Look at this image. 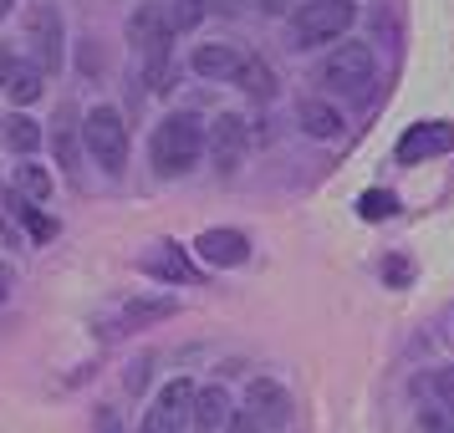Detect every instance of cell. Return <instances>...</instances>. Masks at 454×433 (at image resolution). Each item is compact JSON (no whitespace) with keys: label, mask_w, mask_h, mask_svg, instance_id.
Wrapping results in <instances>:
<instances>
[{"label":"cell","mask_w":454,"mask_h":433,"mask_svg":"<svg viewBox=\"0 0 454 433\" xmlns=\"http://www.w3.org/2000/svg\"><path fill=\"white\" fill-rule=\"evenodd\" d=\"M200 153H205V128H200V118H189V112L164 118V123L153 128V138H148V159H153V168L164 179L189 174V168L200 164Z\"/></svg>","instance_id":"cell-1"},{"label":"cell","mask_w":454,"mask_h":433,"mask_svg":"<svg viewBox=\"0 0 454 433\" xmlns=\"http://www.w3.org/2000/svg\"><path fill=\"white\" fill-rule=\"evenodd\" d=\"M82 143H87V153H92V164L118 179L123 164H128V123H123V112H118V107H92V112L82 118Z\"/></svg>","instance_id":"cell-2"},{"label":"cell","mask_w":454,"mask_h":433,"mask_svg":"<svg viewBox=\"0 0 454 433\" xmlns=\"http://www.w3.org/2000/svg\"><path fill=\"white\" fill-rule=\"evenodd\" d=\"M352 21H357V5H352V0H307V5H296V16H291V46L337 42Z\"/></svg>","instance_id":"cell-3"},{"label":"cell","mask_w":454,"mask_h":433,"mask_svg":"<svg viewBox=\"0 0 454 433\" xmlns=\"http://www.w3.org/2000/svg\"><path fill=\"white\" fill-rule=\"evenodd\" d=\"M372 46L363 42H342L337 51H332L327 62H322V82L337 87V92H348V97H363L372 82Z\"/></svg>","instance_id":"cell-4"},{"label":"cell","mask_w":454,"mask_h":433,"mask_svg":"<svg viewBox=\"0 0 454 433\" xmlns=\"http://www.w3.org/2000/svg\"><path fill=\"white\" fill-rule=\"evenodd\" d=\"M194 398L200 392L189 388L184 377H174V383H164V392H159V403L148 408V433H179L184 423H194Z\"/></svg>","instance_id":"cell-5"},{"label":"cell","mask_w":454,"mask_h":433,"mask_svg":"<svg viewBox=\"0 0 454 433\" xmlns=\"http://www.w3.org/2000/svg\"><path fill=\"white\" fill-rule=\"evenodd\" d=\"M454 148V123H413L403 138H398V148H393V159L398 164H429V159H439V153H450Z\"/></svg>","instance_id":"cell-6"},{"label":"cell","mask_w":454,"mask_h":433,"mask_svg":"<svg viewBox=\"0 0 454 433\" xmlns=\"http://www.w3.org/2000/svg\"><path fill=\"white\" fill-rule=\"evenodd\" d=\"M128 42L138 46L144 57H164V51H174V26H168V11L159 5V0H148V5L133 11V21H128Z\"/></svg>","instance_id":"cell-7"},{"label":"cell","mask_w":454,"mask_h":433,"mask_svg":"<svg viewBox=\"0 0 454 433\" xmlns=\"http://www.w3.org/2000/svg\"><path fill=\"white\" fill-rule=\"evenodd\" d=\"M246 413L261 423V429H286L291 423V392L270 377H255L246 388Z\"/></svg>","instance_id":"cell-8"},{"label":"cell","mask_w":454,"mask_h":433,"mask_svg":"<svg viewBox=\"0 0 454 433\" xmlns=\"http://www.w3.org/2000/svg\"><path fill=\"white\" fill-rule=\"evenodd\" d=\"M26 31H31V46H36V66L57 72L62 66V11L57 5H36Z\"/></svg>","instance_id":"cell-9"},{"label":"cell","mask_w":454,"mask_h":433,"mask_svg":"<svg viewBox=\"0 0 454 433\" xmlns=\"http://www.w3.org/2000/svg\"><path fill=\"white\" fill-rule=\"evenodd\" d=\"M194 250H200V260L215 270H235L250 260V240L240 235V229H205L200 240H194Z\"/></svg>","instance_id":"cell-10"},{"label":"cell","mask_w":454,"mask_h":433,"mask_svg":"<svg viewBox=\"0 0 454 433\" xmlns=\"http://www.w3.org/2000/svg\"><path fill=\"white\" fill-rule=\"evenodd\" d=\"M189 66H194V77H205V82H240L246 57H240L235 46H225V42H205L194 57H189Z\"/></svg>","instance_id":"cell-11"},{"label":"cell","mask_w":454,"mask_h":433,"mask_svg":"<svg viewBox=\"0 0 454 433\" xmlns=\"http://www.w3.org/2000/svg\"><path fill=\"white\" fill-rule=\"evenodd\" d=\"M77 133H82V123H77V107L62 103V107H57V118H51V153H57V164H62L67 179H77V168H82Z\"/></svg>","instance_id":"cell-12"},{"label":"cell","mask_w":454,"mask_h":433,"mask_svg":"<svg viewBox=\"0 0 454 433\" xmlns=\"http://www.w3.org/2000/svg\"><path fill=\"white\" fill-rule=\"evenodd\" d=\"M246 123L235 118V112H220L215 118V133H209V148H215V164H220V174H235L240 168V153H246Z\"/></svg>","instance_id":"cell-13"},{"label":"cell","mask_w":454,"mask_h":433,"mask_svg":"<svg viewBox=\"0 0 454 433\" xmlns=\"http://www.w3.org/2000/svg\"><path fill=\"white\" fill-rule=\"evenodd\" d=\"M144 270L148 275H159V281H179V286H189L194 281V266H189V255L179 245H159L144 255Z\"/></svg>","instance_id":"cell-14"},{"label":"cell","mask_w":454,"mask_h":433,"mask_svg":"<svg viewBox=\"0 0 454 433\" xmlns=\"http://www.w3.org/2000/svg\"><path fill=\"white\" fill-rule=\"evenodd\" d=\"M230 418H235V408H230L225 388H205L200 398H194V423H200V433L230 429Z\"/></svg>","instance_id":"cell-15"},{"label":"cell","mask_w":454,"mask_h":433,"mask_svg":"<svg viewBox=\"0 0 454 433\" xmlns=\"http://www.w3.org/2000/svg\"><path fill=\"white\" fill-rule=\"evenodd\" d=\"M296 118H301V128H307L311 138H337V128H342V118H337L332 103H301Z\"/></svg>","instance_id":"cell-16"},{"label":"cell","mask_w":454,"mask_h":433,"mask_svg":"<svg viewBox=\"0 0 454 433\" xmlns=\"http://www.w3.org/2000/svg\"><path fill=\"white\" fill-rule=\"evenodd\" d=\"M42 123H36V118H26V112H16V118H5V143L16 148V153H36V148H42Z\"/></svg>","instance_id":"cell-17"},{"label":"cell","mask_w":454,"mask_h":433,"mask_svg":"<svg viewBox=\"0 0 454 433\" xmlns=\"http://www.w3.org/2000/svg\"><path fill=\"white\" fill-rule=\"evenodd\" d=\"M174 316V301L168 296H138L123 306V321L128 327H148V321H168Z\"/></svg>","instance_id":"cell-18"},{"label":"cell","mask_w":454,"mask_h":433,"mask_svg":"<svg viewBox=\"0 0 454 433\" xmlns=\"http://www.w3.org/2000/svg\"><path fill=\"white\" fill-rule=\"evenodd\" d=\"M16 189L26 194V205H46L51 199V174L42 164H21L16 168Z\"/></svg>","instance_id":"cell-19"},{"label":"cell","mask_w":454,"mask_h":433,"mask_svg":"<svg viewBox=\"0 0 454 433\" xmlns=\"http://www.w3.org/2000/svg\"><path fill=\"white\" fill-rule=\"evenodd\" d=\"M240 87H246L250 97H261V103H270V97H276V77H270V66L261 62V57H246V72H240Z\"/></svg>","instance_id":"cell-20"},{"label":"cell","mask_w":454,"mask_h":433,"mask_svg":"<svg viewBox=\"0 0 454 433\" xmlns=\"http://www.w3.org/2000/svg\"><path fill=\"white\" fill-rule=\"evenodd\" d=\"M209 5H215V0H168L164 11H168V26H174V36H179V31H194V26L205 21Z\"/></svg>","instance_id":"cell-21"},{"label":"cell","mask_w":454,"mask_h":433,"mask_svg":"<svg viewBox=\"0 0 454 433\" xmlns=\"http://www.w3.org/2000/svg\"><path fill=\"white\" fill-rule=\"evenodd\" d=\"M357 214H363V220H393V214H398V199H393L388 189H368V194L357 199Z\"/></svg>","instance_id":"cell-22"},{"label":"cell","mask_w":454,"mask_h":433,"mask_svg":"<svg viewBox=\"0 0 454 433\" xmlns=\"http://www.w3.org/2000/svg\"><path fill=\"white\" fill-rule=\"evenodd\" d=\"M16 214H21V225L31 229V240H51V235H57V220H51V214H42V209L36 205H26V199H16Z\"/></svg>","instance_id":"cell-23"},{"label":"cell","mask_w":454,"mask_h":433,"mask_svg":"<svg viewBox=\"0 0 454 433\" xmlns=\"http://www.w3.org/2000/svg\"><path fill=\"white\" fill-rule=\"evenodd\" d=\"M42 66H26L21 62V72H16V82L5 87V92H11V97H16V103H36V97H42Z\"/></svg>","instance_id":"cell-24"},{"label":"cell","mask_w":454,"mask_h":433,"mask_svg":"<svg viewBox=\"0 0 454 433\" xmlns=\"http://www.w3.org/2000/svg\"><path fill=\"white\" fill-rule=\"evenodd\" d=\"M419 429L424 433H454V403H439V398H434L429 408H419Z\"/></svg>","instance_id":"cell-25"},{"label":"cell","mask_w":454,"mask_h":433,"mask_svg":"<svg viewBox=\"0 0 454 433\" xmlns=\"http://www.w3.org/2000/svg\"><path fill=\"white\" fill-rule=\"evenodd\" d=\"M429 392L439 398V403H454V367H439L429 377Z\"/></svg>","instance_id":"cell-26"},{"label":"cell","mask_w":454,"mask_h":433,"mask_svg":"<svg viewBox=\"0 0 454 433\" xmlns=\"http://www.w3.org/2000/svg\"><path fill=\"white\" fill-rule=\"evenodd\" d=\"M409 260H398V255H388V260H383V281H388V286H409Z\"/></svg>","instance_id":"cell-27"},{"label":"cell","mask_w":454,"mask_h":433,"mask_svg":"<svg viewBox=\"0 0 454 433\" xmlns=\"http://www.w3.org/2000/svg\"><path fill=\"white\" fill-rule=\"evenodd\" d=\"M16 72H21V57H16L11 46L0 42V87H11V82H16Z\"/></svg>","instance_id":"cell-28"},{"label":"cell","mask_w":454,"mask_h":433,"mask_svg":"<svg viewBox=\"0 0 454 433\" xmlns=\"http://www.w3.org/2000/svg\"><path fill=\"white\" fill-rule=\"evenodd\" d=\"M225 433H266V429H261V423H255V418H250V413L240 408L235 418H230V429H225Z\"/></svg>","instance_id":"cell-29"},{"label":"cell","mask_w":454,"mask_h":433,"mask_svg":"<svg viewBox=\"0 0 454 433\" xmlns=\"http://www.w3.org/2000/svg\"><path fill=\"white\" fill-rule=\"evenodd\" d=\"M144 383H148V362H138V367H128V388L138 392Z\"/></svg>","instance_id":"cell-30"},{"label":"cell","mask_w":454,"mask_h":433,"mask_svg":"<svg viewBox=\"0 0 454 433\" xmlns=\"http://www.w3.org/2000/svg\"><path fill=\"white\" fill-rule=\"evenodd\" d=\"M215 5H220V11H230V16H235V11H246V5H255V0H215Z\"/></svg>","instance_id":"cell-31"},{"label":"cell","mask_w":454,"mask_h":433,"mask_svg":"<svg viewBox=\"0 0 454 433\" xmlns=\"http://www.w3.org/2000/svg\"><path fill=\"white\" fill-rule=\"evenodd\" d=\"M5 296H11V266L0 260V301H5Z\"/></svg>","instance_id":"cell-32"},{"label":"cell","mask_w":454,"mask_h":433,"mask_svg":"<svg viewBox=\"0 0 454 433\" xmlns=\"http://www.w3.org/2000/svg\"><path fill=\"white\" fill-rule=\"evenodd\" d=\"M261 11H266V16H281V11H286V0H261Z\"/></svg>","instance_id":"cell-33"},{"label":"cell","mask_w":454,"mask_h":433,"mask_svg":"<svg viewBox=\"0 0 454 433\" xmlns=\"http://www.w3.org/2000/svg\"><path fill=\"white\" fill-rule=\"evenodd\" d=\"M5 11H11V0H0V16H5Z\"/></svg>","instance_id":"cell-34"},{"label":"cell","mask_w":454,"mask_h":433,"mask_svg":"<svg viewBox=\"0 0 454 433\" xmlns=\"http://www.w3.org/2000/svg\"><path fill=\"white\" fill-rule=\"evenodd\" d=\"M144 433H148V429H144Z\"/></svg>","instance_id":"cell-35"}]
</instances>
